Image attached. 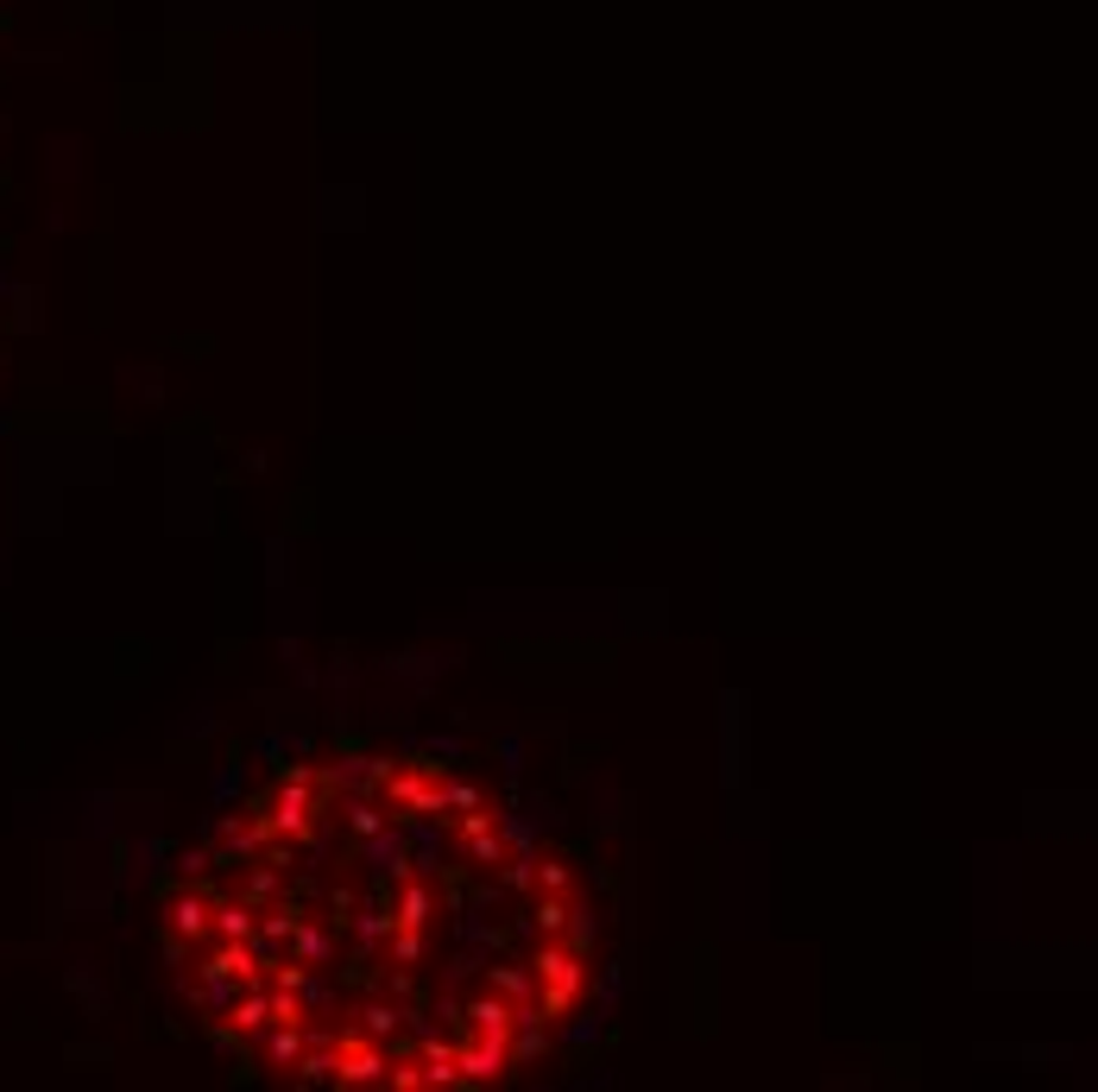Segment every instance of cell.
<instances>
[{
  "instance_id": "cell-2",
  "label": "cell",
  "mask_w": 1098,
  "mask_h": 1092,
  "mask_svg": "<svg viewBox=\"0 0 1098 1092\" xmlns=\"http://www.w3.org/2000/svg\"><path fill=\"white\" fill-rule=\"evenodd\" d=\"M221 935H227V941H247V935H253V909L227 903V909H221Z\"/></svg>"
},
{
  "instance_id": "cell-1",
  "label": "cell",
  "mask_w": 1098,
  "mask_h": 1092,
  "mask_svg": "<svg viewBox=\"0 0 1098 1092\" xmlns=\"http://www.w3.org/2000/svg\"><path fill=\"white\" fill-rule=\"evenodd\" d=\"M170 923H178L184 935H202V923H209V903H202V897H184L178 909H170Z\"/></svg>"
}]
</instances>
